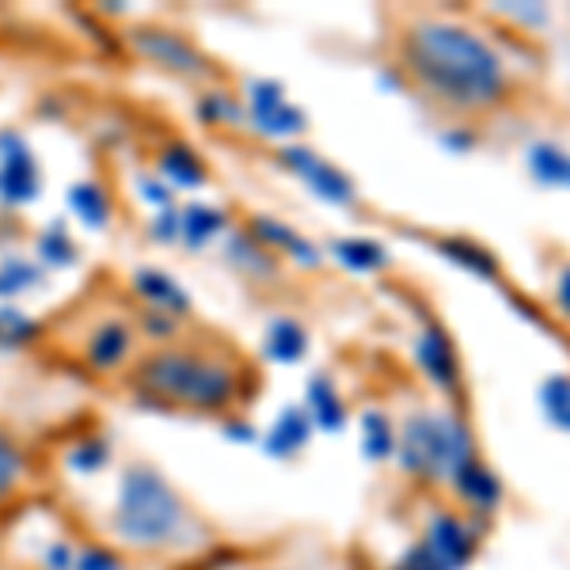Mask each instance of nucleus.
Returning <instances> with one entry per match:
<instances>
[{"mask_svg": "<svg viewBox=\"0 0 570 570\" xmlns=\"http://www.w3.org/2000/svg\"><path fill=\"white\" fill-rule=\"evenodd\" d=\"M137 190H141L145 206L153 209V214H160V209H171L176 206V190L168 187L164 179H153V176H137Z\"/></svg>", "mask_w": 570, "mask_h": 570, "instance_id": "35", "label": "nucleus"}, {"mask_svg": "<svg viewBox=\"0 0 570 570\" xmlns=\"http://www.w3.org/2000/svg\"><path fill=\"white\" fill-rule=\"evenodd\" d=\"M225 263L233 266V271H240L244 278H255V282H266V274L278 271V259H274L247 228L225 236Z\"/></svg>", "mask_w": 570, "mask_h": 570, "instance_id": "21", "label": "nucleus"}, {"mask_svg": "<svg viewBox=\"0 0 570 570\" xmlns=\"http://www.w3.org/2000/svg\"><path fill=\"white\" fill-rule=\"evenodd\" d=\"M42 195V171L20 130L0 134V206L23 209Z\"/></svg>", "mask_w": 570, "mask_h": 570, "instance_id": "9", "label": "nucleus"}, {"mask_svg": "<svg viewBox=\"0 0 570 570\" xmlns=\"http://www.w3.org/2000/svg\"><path fill=\"white\" fill-rule=\"evenodd\" d=\"M244 115H247V126L255 134L266 137V141H282V145H293L301 134L308 130V115L285 96V85L274 77H252L244 85Z\"/></svg>", "mask_w": 570, "mask_h": 570, "instance_id": "6", "label": "nucleus"}, {"mask_svg": "<svg viewBox=\"0 0 570 570\" xmlns=\"http://www.w3.org/2000/svg\"><path fill=\"white\" fill-rule=\"evenodd\" d=\"M72 570H130L126 559L118 551H110L104 544H80L77 559H72Z\"/></svg>", "mask_w": 570, "mask_h": 570, "instance_id": "34", "label": "nucleus"}, {"mask_svg": "<svg viewBox=\"0 0 570 570\" xmlns=\"http://www.w3.org/2000/svg\"><path fill=\"white\" fill-rule=\"evenodd\" d=\"M198 115L214 126H233L244 118V104L240 96H228V91H206L198 104Z\"/></svg>", "mask_w": 570, "mask_h": 570, "instance_id": "30", "label": "nucleus"}, {"mask_svg": "<svg viewBox=\"0 0 570 570\" xmlns=\"http://www.w3.org/2000/svg\"><path fill=\"white\" fill-rule=\"evenodd\" d=\"M441 145H445L449 153H456V156H468L475 145H480V134H475L472 126L453 122V126H445V134H441Z\"/></svg>", "mask_w": 570, "mask_h": 570, "instance_id": "37", "label": "nucleus"}, {"mask_svg": "<svg viewBox=\"0 0 570 570\" xmlns=\"http://www.w3.org/2000/svg\"><path fill=\"white\" fill-rule=\"evenodd\" d=\"M35 259H39L42 271H69V266H77L80 252H77V240L69 236L66 220H50V225L35 236Z\"/></svg>", "mask_w": 570, "mask_h": 570, "instance_id": "22", "label": "nucleus"}, {"mask_svg": "<svg viewBox=\"0 0 570 570\" xmlns=\"http://www.w3.org/2000/svg\"><path fill=\"white\" fill-rule=\"evenodd\" d=\"M137 50H141L153 66L176 72V77H187V80H202L214 72V66L206 61V53L176 31H141L137 35Z\"/></svg>", "mask_w": 570, "mask_h": 570, "instance_id": "10", "label": "nucleus"}, {"mask_svg": "<svg viewBox=\"0 0 570 570\" xmlns=\"http://www.w3.org/2000/svg\"><path fill=\"white\" fill-rule=\"evenodd\" d=\"M35 320L16 305H0V351H20L35 338Z\"/></svg>", "mask_w": 570, "mask_h": 570, "instance_id": "29", "label": "nucleus"}, {"mask_svg": "<svg viewBox=\"0 0 570 570\" xmlns=\"http://www.w3.org/2000/svg\"><path fill=\"white\" fill-rule=\"evenodd\" d=\"M308 327L297 316H274L263 331V354L274 365H301L308 357Z\"/></svg>", "mask_w": 570, "mask_h": 570, "instance_id": "18", "label": "nucleus"}, {"mask_svg": "<svg viewBox=\"0 0 570 570\" xmlns=\"http://www.w3.org/2000/svg\"><path fill=\"white\" fill-rule=\"evenodd\" d=\"M247 233L259 240L266 252L274 255V259H293L297 266H308V271H316V266H324V252H320L316 244L305 240V236L297 233L293 225H285L278 217H266V214H255L247 220Z\"/></svg>", "mask_w": 570, "mask_h": 570, "instance_id": "11", "label": "nucleus"}, {"mask_svg": "<svg viewBox=\"0 0 570 570\" xmlns=\"http://www.w3.org/2000/svg\"><path fill=\"white\" fill-rule=\"evenodd\" d=\"M480 518L445 505L426 521L419 540L403 551V559L392 570H464L480 548Z\"/></svg>", "mask_w": 570, "mask_h": 570, "instance_id": "5", "label": "nucleus"}, {"mask_svg": "<svg viewBox=\"0 0 570 570\" xmlns=\"http://www.w3.org/2000/svg\"><path fill=\"white\" fill-rule=\"evenodd\" d=\"M540 407H544V419L551 426L570 434V373H551L540 384Z\"/></svg>", "mask_w": 570, "mask_h": 570, "instance_id": "26", "label": "nucleus"}, {"mask_svg": "<svg viewBox=\"0 0 570 570\" xmlns=\"http://www.w3.org/2000/svg\"><path fill=\"white\" fill-rule=\"evenodd\" d=\"M134 293L149 312H164L171 320H183L190 312V293L160 266H137L134 271Z\"/></svg>", "mask_w": 570, "mask_h": 570, "instance_id": "14", "label": "nucleus"}, {"mask_svg": "<svg viewBox=\"0 0 570 570\" xmlns=\"http://www.w3.org/2000/svg\"><path fill=\"white\" fill-rule=\"evenodd\" d=\"M548 308L570 324V255H563L548 274Z\"/></svg>", "mask_w": 570, "mask_h": 570, "instance_id": "33", "label": "nucleus"}, {"mask_svg": "<svg viewBox=\"0 0 570 570\" xmlns=\"http://www.w3.org/2000/svg\"><path fill=\"white\" fill-rule=\"evenodd\" d=\"M149 240H156V244H179V206L153 214V220H149Z\"/></svg>", "mask_w": 570, "mask_h": 570, "instance_id": "36", "label": "nucleus"}, {"mask_svg": "<svg viewBox=\"0 0 570 570\" xmlns=\"http://www.w3.org/2000/svg\"><path fill=\"white\" fill-rule=\"evenodd\" d=\"M137 331L126 320H104V324L91 327L88 343H85V362L96 373H118L130 365L134 357Z\"/></svg>", "mask_w": 570, "mask_h": 570, "instance_id": "12", "label": "nucleus"}, {"mask_svg": "<svg viewBox=\"0 0 570 570\" xmlns=\"http://www.w3.org/2000/svg\"><path fill=\"white\" fill-rule=\"evenodd\" d=\"M266 570H301V567H266Z\"/></svg>", "mask_w": 570, "mask_h": 570, "instance_id": "38", "label": "nucleus"}, {"mask_svg": "<svg viewBox=\"0 0 570 570\" xmlns=\"http://www.w3.org/2000/svg\"><path fill=\"white\" fill-rule=\"evenodd\" d=\"M316 426L305 415V407H285L278 419L271 422V430L263 434V449L274 461H293L297 453H305Z\"/></svg>", "mask_w": 570, "mask_h": 570, "instance_id": "17", "label": "nucleus"}, {"mask_svg": "<svg viewBox=\"0 0 570 570\" xmlns=\"http://www.w3.org/2000/svg\"><path fill=\"white\" fill-rule=\"evenodd\" d=\"M441 252H445L453 263H461V266H468V271H475L483 282H499L502 266H499V259H494V255L487 252L483 244H472V240H441Z\"/></svg>", "mask_w": 570, "mask_h": 570, "instance_id": "27", "label": "nucleus"}, {"mask_svg": "<svg viewBox=\"0 0 570 570\" xmlns=\"http://www.w3.org/2000/svg\"><path fill=\"white\" fill-rule=\"evenodd\" d=\"M46 271L39 259H27V255H0V301H16L31 289H42Z\"/></svg>", "mask_w": 570, "mask_h": 570, "instance_id": "23", "label": "nucleus"}, {"mask_svg": "<svg viewBox=\"0 0 570 570\" xmlns=\"http://www.w3.org/2000/svg\"><path fill=\"white\" fill-rule=\"evenodd\" d=\"M395 461L411 480L453 487L468 464L480 461V445L456 403H445V407L422 403L395 422Z\"/></svg>", "mask_w": 570, "mask_h": 570, "instance_id": "4", "label": "nucleus"}, {"mask_svg": "<svg viewBox=\"0 0 570 570\" xmlns=\"http://www.w3.org/2000/svg\"><path fill=\"white\" fill-rule=\"evenodd\" d=\"M305 415L312 419V426L316 430H324V434H338V430L346 426V400H343V392H338V384H335V376L331 373H312L308 381H305Z\"/></svg>", "mask_w": 570, "mask_h": 570, "instance_id": "15", "label": "nucleus"}, {"mask_svg": "<svg viewBox=\"0 0 570 570\" xmlns=\"http://www.w3.org/2000/svg\"><path fill=\"white\" fill-rule=\"evenodd\" d=\"M278 164L308 190L312 198L327 202V206H335V209L357 206V183L346 176L338 164H331L324 153L293 141V145H282L278 149Z\"/></svg>", "mask_w": 570, "mask_h": 570, "instance_id": "7", "label": "nucleus"}, {"mask_svg": "<svg viewBox=\"0 0 570 570\" xmlns=\"http://www.w3.org/2000/svg\"><path fill=\"white\" fill-rule=\"evenodd\" d=\"M327 255L351 274H376L392 266L389 247L381 240H373V236H335V240L327 244Z\"/></svg>", "mask_w": 570, "mask_h": 570, "instance_id": "19", "label": "nucleus"}, {"mask_svg": "<svg viewBox=\"0 0 570 570\" xmlns=\"http://www.w3.org/2000/svg\"><path fill=\"white\" fill-rule=\"evenodd\" d=\"M521 168L540 190H570V149L556 137H532L521 149Z\"/></svg>", "mask_w": 570, "mask_h": 570, "instance_id": "13", "label": "nucleus"}, {"mask_svg": "<svg viewBox=\"0 0 570 570\" xmlns=\"http://www.w3.org/2000/svg\"><path fill=\"white\" fill-rule=\"evenodd\" d=\"M362 456L370 464H384L395 456V419L389 411L370 407L362 415Z\"/></svg>", "mask_w": 570, "mask_h": 570, "instance_id": "24", "label": "nucleus"}, {"mask_svg": "<svg viewBox=\"0 0 570 570\" xmlns=\"http://www.w3.org/2000/svg\"><path fill=\"white\" fill-rule=\"evenodd\" d=\"M107 461H110V445H107V438H99V434L85 438V441H80V445L69 453V468H72V472H85V475L104 472Z\"/></svg>", "mask_w": 570, "mask_h": 570, "instance_id": "32", "label": "nucleus"}, {"mask_svg": "<svg viewBox=\"0 0 570 570\" xmlns=\"http://www.w3.org/2000/svg\"><path fill=\"white\" fill-rule=\"evenodd\" d=\"M228 233V209L209 206V202H187L179 206V244L190 255L206 252L209 244H217Z\"/></svg>", "mask_w": 570, "mask_h": 570, "instance_id": "16", "label": "nucleus"}, {"mask_svg": "<svg viewBox=\"0 0 570 570\" xmlns=\"http://www.w3.org/2000/svg\"><path fill=\"white\" fill-rule=\"evenodd\" d=\"M415 365H419V373L426 376L430 389L438 395H445L449 403L461 395V384H464L461 351H456L449 327L430 316V312L422 316L419 335H415Z\"/></svg>", "mask_w": 570, "mask_h": 570, "instance_id": "8", "label": "nucleus"}, {"mask_svg": "<svg viewBox=\"0 0 570 570\" xmlns=\"http://www.w3.org/2000/svg\"><path fill=\"white\" fill-rule=\"evenodd\" d=\"M156 168H160V179L168 183L171 190H202L209 183V168L202 164V156L190 149V145H164L160 156H156Z\"/></svg>", "mask_w": 570, "mask_h": 570, "instance_id": "20", "label": "nucleus"}, {"mask_svg": "<svg viewBox=\"0 0 570 570\" xmlns=\"http://www.w3.org/2000/svg\"><path fill=\"white\" fill-rule=\"evenodd\" d=\"M27 475V453L8 430H0V502L12 499Z\"/></svg>", "mask_w": 570, "mask_h": 570, "instance_id": "28", "label": "nucleus"}, {"mask_svg": "<svg viewBox=\"0 0 570 570\" xmlns=\"http://www.w3.org/2000/svg\"><path fill=\"white\" fill-rule=\"evenodd\" d=\"M494 16L505 20L510 27H518V31H544V27H551V8L548 4H499L494 8Z\"/></svg>", "mask_w": 570, "mask_h": 570, "instance_id": "31", "label": "nucleus"}, {"mask_svg": "<svg viewBox=\"0 0 570 570\" xmlns=\"http://www.w3.org/2000/svg\"><path fill=\"white\" fill-rule=\"evenodd\" d=\"M69 209H72V217H80V225H88V228H107L110 225V214H115V206H110V195L99 183H72L69 187Z\"/></svg>", "mask_w": 570, "mask_h": 570, "instance_id": "25", "label": "nucleus"}, {"mask_svg": "<svg viewBox=\"0 0 570 570\" xmlns=\"http://www.w3.org/2000/svg\"><path fill=\"white\" fill-rule=\"evenodd\" d=\"M115 537L137 551H168L202 540V525L179 491L153 464L134 461L118 475Z\"/></svg>", "mask_w": 570, "mask_h": 570, "instance_id": "3", "label": "nucleus"}, {"mask_svg": "<svg viewBox=\"0 0 570 570\" xmlns=\"http://www.w3.org/2000/svg\"><path fill=\"white\" fill-rule=\"evenodd\" d=\"M395 72L430 107L453 115L461 126L494 118L518 99L521 77L494 35L468 16L426 8L400 23Z\"/></svg>", "mask_w": 570, "mask_h": 570, "instance_id": "1", "label": "nucleus"}, {"mask_svg": "<svg viewBox=\"0 0 570 570\" xmlns=\"http://www.w3.org/2000/svg\"><path fill=\"white\" fill-rule=\"evenodd\" d=\"M134 389L145 400L195 415H225L244 400V365L220 346L168 343L145 354L134 370Z\"/></svg>", "mask_w": 570, "mask_h": 570, "instance_id": "2", "label": "nucleus"}]
</instances>
